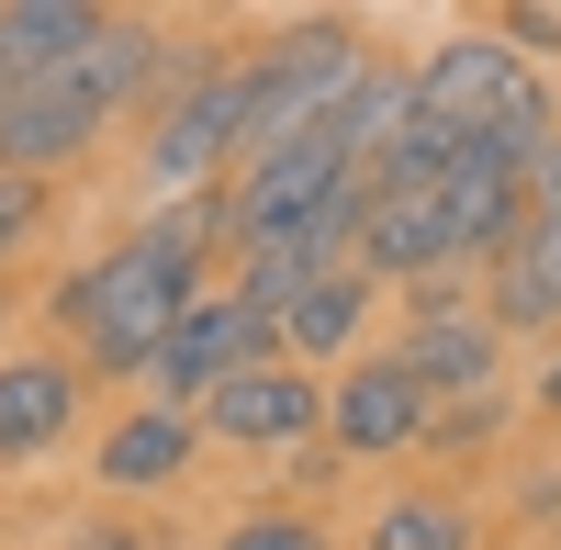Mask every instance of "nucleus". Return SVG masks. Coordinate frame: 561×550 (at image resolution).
Instances as JSON below:
<instances>
[{"label":"nucleus","mask_w":561,"mask_h":550,"mask_svg":"<svg viewBox=\"0 0 561 550\" xmlns=\"http://www.w3.org/2000/svg\"><path fill=\"white\" fill-rule=\"evenodd\" d=\"M528 404H550V416H561V337L539 348V382H528Z\"/></svg>","instance_id":"a211bd4d"},{"label":"nucleus","mask_w":561,"mask_h":550,"mask_svg":"<svg viewBox=\"0 0 561 550\" xmlns=\"http://www.w3.org/2000/svg\"><path fill=\"white\" fill-rule=\"evenodd\" d=\"M68 550H147V539H135V528H79Z\"/></svg>","instance_id":"6ab92c4d"},{"label":"nucleus","mask_w":561,"mask_h":550,"mask_svg":"<svg viewBox=\"0 0 561 550\" xmlns=\"http://www.w3.org/2000/svg\"><path fill=\"white\" fill-rule=\"evenodd\" d=\"M225 550H325V528H314V517L259 506V517H237V528H225Z\"/></svg>","instance_id":"dca6fc26"},{"label":"nucleus","mask_w":561,"mask_h":550,"mask_svg":"<svg viewBox=\"0 0 561 550\" xmlns=\"http://www.w3.org/2000/svg\"><path fill=\"white\" fill-rule=\"evenodd\" d=\"M203 438H225V449H304V438H325V382L304 371V359H248L237 382H214L203 404Z\"/></svg>","instance_id":"423d86ee"},{"label":"nucleus","mask_w":561,"mask_h":550,"mask_svg":"<svg viewBox=\"0 0 561 550\" xmlns=\"http://www.w3.org/2000/svg\"><path fill=\"white\" fill-rule=\"evenodd\" d=\"M427 416H438V404L415 393L393 359H348V371L325 382V438H337L348 461H393V449H415Z\"/></svg>","instance_id":"1a4fd4ad"},{"label":"nucleus","mask_w":561,"mask_h":550,"mask_svg":"<svg viewBox=\"0 0 561 550\" xmlns=\"http://www.w3.org/2000/svg\"><path fill=\"white\" fill-rule=\"evenodd\" d=\"M370 550H472V517H460V494H393L370 517Z\"/></svg>","instance_id":"4468645a"},{"label":"nucleus","mask_w":561,"mask_h":550,"mask_svg":"<svg viewBox=\"0 0 561 550\" xmlns=\"http://www.w3.org/2000/svg\"><path fill=\"white\" fill-rule=\"evenodd\" d=\"M370 293H382V282H370L359 259H348V270H325V282H314V293H304L293 314H280V359H304V371H314V359H359Z\"/></svg>","instance_id":"ddd939ff"},{"label":"nucleus","mask_w":561,"mask_h":550,"mask_svg":"<svg viewBox=\"0 0 561 550\" xmlns=\"http://www.w3.org/2000/svg\"><path fill=\"white\" fill-rule=\"evenodd\" d=\"M45 203H57V192H45V180H23V169H0V270H12L34 237H45Z\"/></svg>","instance_id":"2eb2a0df"},{"label":"nucleus","mask_w":561,"mask_h":550,"mask_svg":"<svg viewBox=\"0 0 561 550\" xmlns=\"http://www.w3.org/2000/svg\"><path fill=\"white\" fill-rule=\"evenodd\" d=\"M225 248V203L192 192V203H158L135 237H113L102 259L57 293V326H68V359L90 371H147L158 337L203 303V270Z\"/></svg>","instance_id":"f257e3e1"},{"label":"nucleus","mask_w":561,"mask_h":550,"mask_svg":"<svg viewBox=\"0 0 561 550\" xmlns=\"http://www.w3.org/2000/svg\"><path fill=\"white\" fill-rule=\"evenodd\" d=\"M359 192V158L337 147V135H293V147H259V158H237L225 169V248H280V237H304V225L325 214V203H348Z\"/></svg>","instance_id":"20e7f679"},{"label":"nucleus","mask_w":561,"mask_h":550,"mask_svg":"<svg viewBox=\"0 0 561 550\" xmlns=\"http://www.w3.org/2000/svg\"><path fill=\"white\" fill-rule=\"evenodd\" d=\"M528 214H550V225H561V124H550V147L528 158Z\"/></svg>","instance_id":"f3484780"},{"label":"nucleus","mask_w":561,"mask_h":550,"mask_svg":"<svg viewBox=\"0 0 561 550\" xmlns=\"http://www.w3.org/2000/svg\"><path fill=\"white\" fill-rule=\"evenodd\" d=\"M0 314H12V303H0Z\"/></svg>","instance_id":"aec40b11"},{"label":"nucleus","mask_w":561,"mask_h":550,"mask_svg":"<svg viewBox=\"0 0 561 550\" xmlns=\"http://www.w3.org/2000/svg\"><path fill=\"white\" fill-rule=\"evenodd\" d=\"M158 68H169V34L135 23V12H113L102 45H79L68 68H45V79H23L12 102H0V169H23V180L68 169V158H79V147H90V135H102Z\"/></svg>","instance_id":"f03ea898"},{"label":"nucleus","mask_w":561,"mask_h":550,"mask_svg":"<svg viewBox=\"0 0 561 550\" xmlns=\"http://www.w3.org/2000/svg\"><path fill=\"white\" fill-rule=\"evenodd\" d=\"M270 348H280V337H270V314H248L237 293H203V303L158 337V359H147L135 382H158V404H203L214 382H237L248 359H270Z\"/></svg>","instance_id":"0eeeda50"},{"label":"nucleus","mask_w":561,"mask_h":550,"mask_svg":"<svg viewBox=\"0 0 561 550\" xmlns=\"http://www.w3.org/2000/svg\"><path fill=\"white\" fill-rule=\"evenodd\" d=\"M382 359H393L427 404H472V393H494V371H505V337H494L483 303H449V293L427 282V314H415L404 348H382Z\"/></svg>","instance_id":"6e6552de"},{"label":"nucleus","mask_w":561,"mask_h":550,"mask_svg":"<svg viewBox=\"0 0 561 550\" xmlns=\"http://www.w3.org/2000/svg\"><path fill=\"white\" fill-rule=\"evenodd\" d=\"M415 79V124H449V135H494V147H550V79L517 57L505 34H449L404 68Z\"/></svg>","instance_id":"7ed1b4c3"},{"label":"nucleus","mask_w":561,"mask_h":550,"mask_svg":"<svg viewBox=\"0 0 561 550\" xmlns=\"http://www.w3.org/2000/svg\"><path fill=\"white\" fill-rule=\"evenodd\" d=\"M494 337H561V225L528 214L517 237L494 248V282H483Z\"/></svg>","instance_id":"9b49d317"},{"label":"nucleus","mask_w":561,"mask_h":550,"mask_svg":"<svg viewBox=\"0 0 561 550\" xmlns=\"http://www.w3.org/2000/svg\"><path fill=\"white\" fill-rule=\"evenodd\" d=\"M203 449V416L192 404H135L124 427H102V494H147V483H180Z\"/></svg>","instance_id":"f8f14e48"},{"label":"nucleus","mask_w":561,"mask_h":550,"mask_svg":"<svg viewBox=\"0 0 561 550\" xmlns=\"http://www.w3.org/2000/svg\"><path fill=\"white\" fill-rule=\"evenodd\" d=\"M248 124H259V57L192 68V90L158 113L147 180H158V192H225V169L248 158Z\"/></svg>","instance_id":"39448f33"},{"label":"nucleus","mask_w":561,"mask_h":550,"mask_svg":"<svg viewBox=\"0 0 561 550\" xmlns=\"http://www.w3.org/2000/svg\"><path fill=\"white\" fill-rule=\"evenodd\" d=\"M68 427H79V359L12 348L0 359V472H34L45 449H68Z\"/></svg>","instance_id":"9d476101"}]
</instances>
